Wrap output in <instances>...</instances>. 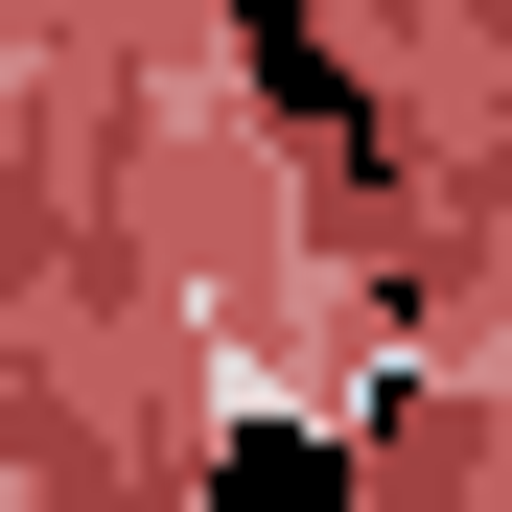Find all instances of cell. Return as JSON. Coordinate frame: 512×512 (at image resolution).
Segmentation results:
<instances>
[{
	"label": "cell",
	"instance_id": "6da1fadb",
	"mask_svg": "<svg viewBox=\"0 0 512 512\" xmlns=\"http://www.w3.org/2000/svg\"><path fill=\"white\" fill-rule=\"evenodd\" d=\"M233 512H326V466H303V443H256V466H233Z\"/></svg>",
	"mask_w": 512,
	"mask_h": 512
}]
</instances>
